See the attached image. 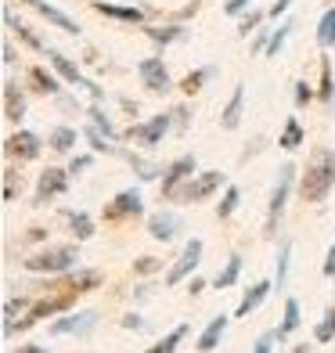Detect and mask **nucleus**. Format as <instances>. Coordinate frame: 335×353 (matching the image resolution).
<instances>
[{
	"label": "nucleus",
	"mask_w": 335,
	"mask_h": 353,
	"mask_svg": "<svg viewBox=\"0 0 335 353\" xmlns=\"http://www.w3.org/2000/svg\"><path fill=\"white\" fill-rule=\"evenodd\" d=\"M170 112H173V130L184 134L187 126H191V105H173Z\"/></svg>",
	"instance_id": "nucleus-48"
},
{
	"label": "nucleus",
	"mask_w": 335,
	"mask_h": 353,
	"mask_svg": "<svg viewBox=\"0 0 335 353\" xmlns=\"http://www.w3.org/2000/svg\"><path fill=\"white\" fill-rule=\"evenodd\" d=\"M296 163H285L274 176V188H270V199H267V223H263V238H270L274 242L278 238V223L285 216V205H289L292 199V188H296Z\"/></svg>",
	"instance_id": "nucleus-2"
},
{
	"label": "nucleus",
	"mask_w": 335,
	"mask_h": 353,
	"mask_svg": "<svg viewBox=\"0 0 335 353\" xmlns=\"http://www.w3.org/2000/svg\"><path fill=\"white\" fill-rule=\"evenodd\" d=\"M19 191H22V173L14 166H8L4 170V202H14V199H19Z\"/></svg>",
	"instance_id": "nucleus-44"
},
{
	"label": "nucleus",
	"mask_w": 335,
	"mask_h": 353,
	"mask_svg": "<svg viewBox=\"0 0 335 353\" xmlns=\"http://www.w3.org/2000/svg\"><path fill=\"white\" fill-rule=\"evenodd\" d=\"M43 238H47V228H29L26 242H43Z\"/></svg>",
	"instance_id": "nucleus-60"
},
{
	"label": "nucleus",
	"mask_w": 335,
	"mask_h": 353,
	"mask_svg": "<svg viewBox=\"0 0 335 353\" xmlns=\"http://www.w3.org/2000/svg\"><path fill=\"white\" fill-rule=\"evenodd\" d=\"M11 353H51V350H47V346H40V343H26V346L11 350Z\"/></svg>",
	"instance_id": "nucleus-58"
},
{
	"label": "nucleus",
	"mask_w": 335,
	"mask_h": 353,
	"mask_svg": "<svg viewBox=\"0 0 335 353\" xmlns=\"http://www.w3.org/2000/svg\"><path fill=\"white\" fill-rule=\"evenodd\" d=\"M299 144H307V130H303L299 116H289L285 126H281V134H278V148L281 152H296Z\"/></svg>",
	"instance_id": "nucleus-30"
},
{
	"label": "nucleus",
	"mask_w": 335,
	"mask_h": 353,
	"mask_svg": "<svg viewBox=\"0 0 335 353\" xmlns=\"http://www.w3.org/2000/svg\"><path fill=\"white\" fill-rule=\"evenodd\" d=\"M199 173V163L195 155H177L173 163H166V173H163V184H159V191H163V199H177V191L191 181V176Z\"/></svg>",
	"instance_id": "nucleus-9"
},
{
	"label": "nucleus",
	"mask_w": 335,
	"mask_h": 353,
	"mask_svg": "<svg viewBox=\"0 0 335 353\" xmlns=\"http://www.w3.org/2000/svg\"><path fill=\"white\" fill-rule=\"evenodd\" d=\"M76 296H79V292H72V288H58L54 296H43V299H37V303H33V310H29L26 317H19V321H14L11 335H14V332H29L33 325H40L43 317H54V314H69V310L76 307Z\"/></svg>",
	"instance_id": "nucleus-4"
},
{
	"label": "nucleus",
	"mask_w": 335,
	"mask_h": 353,
	"mask_svg": "<svg viewBox=\"0 0 335 353\" xmlns=\"http://www.w3.org/2000/svg\"><path fill=\"white\" fill-rule=\"evenodd\" d=\"M335 339V328H332V321L325 317V321H317L314 325V343H332Z\"/></svg>",
	"instance_id": "nucleus-49"
},
{
	"label": "nucleus",
	"mask_w": 335,
	"mask_h": 353,
	"mask_svg": "<svg viewBox=\"0 0 335 353\" xmlns=\"http://www.w3.org/2000/svg\"><path fill=\"white\" fill-rule=\"evenodd\" d=\"M289 8H292V0H274V4L267 8V19H281V14L289 11Z\"/></svg>",
	"instance_id": "nucleus-54"
},
{
	"label": "nucleus",
	"mask_w": 335,
	"mask_h": 353,
	"mask_svg": "<svg viewBox=\"0 0 335 353\" xmlns=\"http://www.w3.org/2000/svg\"><path fill=\"white\" fill-rule=\"evenodd\" d=\"M238 278H242V252H231L227 263H223V270L213 278V288H220V292H223V288H231Z\"/></svg>",
	"instance_id": "nucleus-36"
},
{
	"label": "nucleus",
	"mask_w": 335,
	"mask_h": 353,
	"mask_svg": "<svg viewBox=\"0 0 335 353\" xmlns=\"http://www.w3.org/2000/svg\"><path fill=\"white\" fill-rule=\"evenodd\" d=\"M26 79L33 83L37 94H43V98H47V94H51V98H58V94H61V83H65V79H61L54 69H43V65H33V69L26 72Z\"/></svg>",
	"instance_id": "nucleus-24"
},
{
	"label": "nucleus",
	"mask_w": 335,
	"mask_h": 353,
	"mask_svg": "<svg viewBox=\"0 0 335 353\" xmlns=\"http://www.w3.org/2000/svg\"><path fill=\"white\" fill-rule=\"evenodd\" d=\"M4 26L11 29V33L14 37H19L26 47H29V51H37V54H47V51H51V47H47V40H40L37 33H33V29H29L26 22H19V19H14V11H11V4L4 8Z\"/></svg>",
	"instance_id": "nucleus-23"
},
{
	"label": "nucleus",
	"mask_w": 335,
	"mask_h": 353,
	"mask_svg": "<svg viewBox=\"0 0 335 353\" xmlns=\"http://www.w3.org/2000/svg\"><path fill=\"white\" fill-rule=\"evenodd\" d=\"M69 231H72L76 242H90L94 231H98V223H94V216H90V213L76 210V213H69Z\"/></svg>",
	"instance_id": "nucleus-34"
},
{
	"label": "nucleus",
	"mask_w": 335,
	"mask_h": 353,
	"mask_svg": "<svg viewBox=\"0 0 335 353\" xmlns=\"http://www.w3.org/2000/svg\"><path fill=\"white\" fill-rule=\"evenodd\" d=\"M29 112V101H26V90L19 79H4V119L19 126Z\"/></svg>",
	"instance_id": "nucleus-19"
},
{
	"label": "nucleus",
	"mask_w": 335,
	"mask_h": 353,
	"mask_svg": "<svg viewBox=\"0 0 335 353\" xmlns=\"http://www.w3.org/2000/svg\"><path fill=\"white\" fill-rule=\"evenodd\" d=\"M317 47H335V8H325V14L317 19Z\"/></svg>",
	"instance_id": "nucleus-38"
},
{
	"label": "nucleus",
	"mask_w": 335,
	"mask_h": 353,
	"mask_svg": "<svg viewBox=\"0 0 335 353\" xmlns=\"http://www.w3.org/2000/svg\"><path fill=\"white\" fill-rule=\"evenodd\" d=\"M47 61H51V69H54L61 79H65L69 87H76V90H87L94 101H101V105H105V87H98L94 79H87V76H83V69H79L69 54H61V51H54V47H51V51H47Z\"/></svg>",
	"instance_id": "nucleus-7"
},
{
	"label": "nucleus",
	"mask_w": 335,
	"mask_h": 353,
	"mask_svg": "<svg viewBox=\"0 0 335 353\" xmlns=\"http://www.w3.org/2000/svg\"><path fill=\"white\" fill-rule=\"evenodd\" d=\"M119 325H123L126 332H148V321L141 317V314H126V317H119Z\"/></svg>",
	"instance_id": "nucleus-51"
},
{
	"label": "nucleus",
	"mask_w": 335,
	"mask_h": 353,
	"mask_svg": "<svg viewBox=\"0 0 335 353\" xmlns=\"http://www.w3.org/2000/svg\"><path fill=\"white\" fill-rule=\"evenodd\" d=\"M249 8H252V0H223V14H231V19H242Z\"/></svg>",
	"instance_id": "nucleus-50"
},
{
	"label": "nucleus",
	"mask_w": 335,
	"mask_h": 353,
	"mask_svg": "<svg viewBox=\"0 0 335 353\" xmlns=\"http://www.w3.org/2000/svg\"><path fill=\"white\" fill-rule=\"evenodd\" d=\"M270 33H274V29H260V33H252V54H267Z\"/></svg>",
	"instance_id": "nucleus-52"
},
{
	"label": "nucleus",
	"mask_w": 335,
	"mask_h": 353,
	"mask_svg": "<svg viewBox=\"0 0 335 353\" xmlns=\"http://www.w3.org/2000/svg\"><path fill=\"white\" fill-rule=\"evenodd\" d=\"M83 141L90 144V152L94 155H112V159H126V148H119V144L116 141H112V137H105L101 130H98V126H83Z\"/></svg>",
	"instance_id": "nucleus-25"
},
{
	"label": "nucleus",
	"mask_w": 335,
	"mask_h": 353,
	"mask_svg": "<svg viewBox=\"0 0 335 353\" xmlns=\"http://www.w3.org/2000/svg\"><path fill=\"white\" fill-rule=\"evenodd\" d=\"M263 144H267V137H252V148L242 152V163H249L252 155H260V152H263Z\"/></svg>",
	"instance_id": "nucleus-57"
},
{
	"label": "nucleus",
	"mask_w": 335,
	"mask_h": 353,
	"mask_svg": "<svg viewBox=\"0 0 335 353\" xmlns=\"http://www.w3.org/2000/svg\"><path fill=\"white\" fill-rule=\"evenodd\" d=\"M87 123H90V126H98V130H101L105 137H112V141H123V130H119L116 123H112L108 108H105L101 101H94V105L87 108Z\"/></svg>",
	"instance_id": "nucleus-31"
},
{
	"label": "nucleus",
	"mask_w": 335,
	"mask_h": 353,
	"mask_svg": "<svg viewBox=\"0 0 335 353\" xmlns=\"http://www.w3.org/2000/svg\"><path fill=\"white\" fill-rule=\"evenodd\" d=\"M19 4H26V8H33L43 22H51L54 29H61V33H69V37H79L83 33V26H79L72 14H65L61 8H54V4H47V0H19Z\"/></svg>",
	"instance_id": "nucleus-16"
},
{
	"label": "nucleus",
	"mask_w": 335,
	"mask_h": 353,
	"mask_svg": "<svg viewBox=\"0 0 335 353\" xmlns=\"http://www.w3.org/2000/svg\"><path fill=\"white\" fill-rule=\"evenodd\" d=\"M325 317H328V321H332V328H335V307H332V310H328V314H325Z\"/></svg>",
	"instance_id": "nucleus-63"
},
{
	"label": "nucleus",
	"mask_w": 335,
	"mask_h": 353,
	"mask_svg": "<svg viewBox=\"0 0 335 353\" xmlns=\"http://www.w3.org/2000/svg\"><path fill=\"white\" fill-rule=\"evenodd\" d=\"M69 181L72 173L69 170H58V166H47L40 176H37V191H33V205H51L54 199H61L69 191Z\"/></svg>",
	"instance_id": "nucleus-10"
},
{
	"label": "nucleus",
	"mask_w": 335,
	"mask_h": 353,
	"mask_svg": "<svg viewBox=\"0 0 335 353\" xmlns=\"http://www.w3.org/2000/svg\"><path fill=\"white\" fill-rule=\"evenodd\" d=\"M231 317H234V314H216V317L210 321V325L202 328V335H199L195 350H199V353H213V350L220 346V339H223V335H227V325H231Z\"/></svg>",
	"instance_id": "nucleus-22"
},
{
	"label": "nucleus",
	"mask_w": 335,
	"mask_h": 353,
	"mask_svg": "<svg viewBox=\"0 0 335 353\" xmlns=\"http://www.w3.org/2000/svg\"><path fill=\"white\" fill-rule=\"evenodd\" d=\"M202 252H205L202 238H191V242H184L181 256H177V260H173V267L166 270V285L173 288V285H181V281H187V278H195V270H199V263H202Z\"/></svg>",
	"instance_id": "nucleus-11"
},
{
	"label": "nucleus",
	"mask_w": 335,
	"mask_h": 353,
	"mask_svg": "<svg viewBox=\"0 0 335 353\" xmlns=\"http://www.w3.org/2000/svg\"><path fill=\"white\" fill-rule=\"evenodd\" d=\"M289 267H292V238L278 242V260H274V288L289 285Z\"/></svg>",
	"instance_id": "nucleus-32"
},
{
	"label": "nucleus",
	"mask_w": 335,
	"mask_h": 353,
	"mask_svg": "<svg viewBox=\"0 0 335 353\" xmlns=\"http://www.w3.org/2000/svg\"><path fill=\"white\" fill-rule=\"evenodd\" d=\"M310 101H317V90L307 83V79H296V83H292V105L296 108H307Z\"/></svg>",
	"instance_id": "nucleus-43"
},
{
	"label": "nucleus",
	"mask_w": 335,
	"mask_h": 353,
	"mask_svg": "<svg viewBox=\"0 0 335 353\" xmlns=\"http://www.w3.org/2000/svg\"><path fill=\"white\" fill-rule=\"evenodd\" d=\"M238 205H242V188L227 184V188H223V195H220V202H216V220H231L238 213Z\"/></svg>",
	"instance_id": "nucleus-35"
},
{
	"label": "nucleus",
	"mask_w": 335,
	"mask_h": 353,
	"mask_svg": "<svg viewBox=\"0 0 335 353\" xmlns=\"http://www.w3.org/2000/svg\"><path fill=\"white\" fill-rule=\"evenodd\" d=\"M119 105H123L126 116H137V101H130V98H119Z\"/></svg>",
	"instance_id": "nucleus-61"
},
{
	"label": "nucleus",
	"mask_w": 335,
	"mask_h": 353,
	"mask_svg": "<svg viewBox=\"0 0 335 353\" xmlns=\"http://www.w3.org/2000/svg\"><path fill=\"white\" fill-rule=\"evenodd\" d=\"M267 22V11L260 8H249L242 19H238V37H252V33H260V26Z\"/></svg>",
	"instance_id": "nucleus-42"
},
{
	"label": "nucleus",
	"mask_w": 335,
	"mask_h": 353,
	"mask_svg": "<svg viewBox=\"0 0 335 353\" xmlns=\"http://www.w3.org/2000/svg\"><path fill=\"white\" fill-rule=\"evenodd\" d=\"M173 130V112H159V116H148V119H141V123H130V130L123 134V141H134L137 148H145V152H155L159 144L166 141V134Z\"/></svg>",
	"instance_id": "nucleus-5"
},
{
	"label": "nucleus",
	"mask_w": 335,
	"mask_h": 353,
	"mask_svg": "<svg viewBox=\"0 0 335 353\" xmlns=\"http://www.w3.org/2000/svg\"><path fill=\"white\" fill-rule=\"evenodd\" d=\"M126 163H130V170L137 173L141 184H152V181H159V173H166V166H159L155 159L141 155V152H126Z\"/></svg>",
	"instance_id": "nucleus-29"
},
{
	"label": "nucleus",
	"mask_w": 335,
	"mask_h": 353,
	"mask_svg": "<svg viewBox=\"0 0 335 353\" xmlns=\"http://www.w3.org/2000/svg\"><path fill=\"white\" fill-rule=\"evenodd\" d=\"M0 54H4V58H0L4 65H14V61H19V51H14V43H11V40H4V47H0Z\"/></svg>",
	"instance_id": "nucleus-56"
},
{
	"label": "nucleus",
	"mask_w": 335,
	"mask_h": 353,
	"mask_svg": "<svg viewBox=\"0 0 335 353\" xmlns=\"http://www.w3.org/2000/svg\"><path fill=\"white\" fill-rule=\"evenodd\" d=\"M213 76H216V65H199V69H191V72L181 79L177 90L184 94V98H195V94L205 90V83H213Z\"/></svg>",
	"instance_id": "nucleus-28"
},
{
	"label": "nucleus",
	"mask_w": 335,
	"mask_h": 353,
	"mask_svg": "<svg viewBox=\"0 0 335 353\" xmlns=\"http://www.w3.org/2000/svg\"><path fill=\"white\" fill-rule=\"evenodd\" d=\"M332 188H335V152L314 148L307 159V170L299 173V195H303V202L321 205V202H328Z\"/></svg>",
	"instance_id": "nucleus-1"
},
{
	"label": "nucleus",
	"mask_w": 335,
	"mask_h": 353,
	"mask_svg": "<svg viewBox=\"0 0 335 353\" xmlns=\"http://www.w3.org/2000/svg\"><path fill=\"white\" fill-rule=\"evenodd\" d=\"M76 260H79V252L72 245H47V249L33 252L29 260H22V267L29 270V274L54 278V274H69V270L76 267Z\"/></svg>",
	"instance_id": "nucleus-3"
},
{
	"label": "nucleus",
	"mask_w": 335,
	"mask_h": 353,
	"mask_svg": "<svg viewBox=\"0 0 335 353\" xmlns=\"http://www.w3.org/2000/svg\"><path fill=\"white\" fill-rule=\"evenodd\" d=\"M181 228H184V220L173 213V210H159V213H152L148 216V234L155 238V242H173V238L181 234Z\"/></svg>",
	"instance_id": "nucleus-17"
},
{
	"label": "nucleus",
	"mask_w": 335,
	"mask_h": 353,
	"mask_svg": "<svg viewBox=\"0 0 335 353\" xmlns=\"http://www.w3.org/2000/svg\"><path fill=\"white\" fill-rule=\"evenodd\" d=\"M227 188V173H220V170H202L195 173L191 181L177 191V199L173 202H181V205H195V202H205V199H213L216 191Z\"/></svg>",
	"instance_id": "nucleus-6"
},
{
	"label": "nucleus",
	"mask_w": 335,
	"mask_h": 353,
	"mask_svg": "<svg viewBox=\"0 0 335 353\" xmlns=\"http://www.w3.org/2000/svg\"><path fill=\"white\" fill-rule=\"evenodd\" d=\"M278 343H285V339H281V332H278V328H270V332H263L260 339L252 343V353H274Z\"/></svg>",
	"instance_id": "nucleus-45"
},
{
	"label": "nucleus",
	"mask_w": 335,
	"mask_h": 353,
	"mask_svg": "<svg viewBox=\"0 0 335 353\" xmlns=\"http://www.w3.org/2000/svg\"><path fill=\"white\" fill-rule=\"evenodd\" d=\"M141 213H145V199H141V191L137 188H126V191H119V195L105 205L101 216L108 223H119V220H130V216H141Z\"/></svg>",
	"instance_id": "nucleus-15"
},
{
	"label": "nucleus",
	"mask_w": 335,
	"mask_h": 353,
	"mask_svg": "<svg viewBox=\"0 0 335 353\" xmlns=\"http://www.w3.org/2000/svg\"><path fill=\"white\" fill-rule=\"evenodd\" d=\"M303 325V314H299V299H285V310H281V325H278V332H281V339H289V335L296 332Z\"/></svg>",
	"instance_id": "nucleus-37"
},
{
	"label": "nucleus",
	"mask_w": 335,
	"mask_h": 353,
	"mask_svg": "<svg viewBox=\"0 0 335 353\" xmlns=\"http://www.w3.org/2000/svg\"><path fill=\"white\" fill-rule=\"evenodd\" d=\"M29 310H33V299H29V296H11V299H4V335H11L14 321L26 317Z\"/></svg>",
	"instance_id": "nucleus-33"
},
{
	"label": "nucleus",
	"mask_w": 335,
	"mask_h": 353,
	"mask_svg": "<svg viewBox=\"0 0 335 353\" xmlns=\"http://www.w3.org/2000/svg\"><path fill=\"white\" fill-rule=\"evenodd\" d=\"M141 33H145L155 47H163V51H166L170 43H181V40L187 37V26H184V22H166V26H152V22H145V26H141Z\"/></svg>",
	"instance_id": "nucleus-21"
},
{
	"label": "nucleus",
	"mask_w": 335,
	"mask_h": 353,
	"mask_svg": "<svg viewBox=\"0 0 335 353\" xmlns=\"http://www.w3.org/2000/svg\"><path fill=\"white\" fill-rule=\"evenodd\" d=\"M184 335H187V325H177V328H170L163 339H159L155 346H148L145 353H177L181 343H184Z\"/></svg>",
	"instance_id": "nucleus-39"
},
{
	"label": "nucleus",
	"mask_w": 335,
	"mask_h": 353,
	"mask_svg": "<svg viewBox=\"0 0 335 353\" xmlns=\"http://www.w3.org/2000/svg\"><path fill=\"white\" fill-rule=\"evenodd\" d=\"M321 270H325V278H335V242H332V245H328V252H325Z\"/></svg>",
	"instance_id": "nucleus-55"
},
{
	"label": "nucleus",
	"mask_w": 335,
	"mask_h": 353,
	"mask_svg": "<svg viewBox=\"0 0 335 353\" xmlns=\"http://www.w3.org/2000/svg\"><path fill=\"white\" fill-rule=\"evenodd\" d=\"M328 8H335V0H328Z\"/></svg>",
	"instance_id": "nucleus-64"
},
{
	"label": "nucleus",
	"mask_w": 335,
	"mask_h": 353,
	"mask_svg": "<svg viewBox=\"0 0 335 353\" xmlns=\"http://www.w3.org/2000/svg\"><path fill=\"white\" fill-rule=\"evenodd\" d=\"M292 353H314V346H310V343H296Z\"/></svg>",
	"instance_id": "nucleus-62"
},
{
	"label": "nucleus",
	"mask_w": 335,
	"mask_h": 353,
	"mask_svg": "<svg viewBox=\"0 0 335 353\" xmlns=\"http://www.w3.org/2000/svg\"><path fill=\"white\" fill-rule=\"evenodd\" d=\"M43 152V137L37 130H14L8 141H4V155L8 159H19V163H33Z\"/></svg>",
	"instance_id": "nucleus-13"
},
{
	"label": "nucleus",
	"mask_w": 335,
	"mask_h": 353,
	"mask_svg": "<svg viewBox=\"0 0 335 353\" xmlns=\"http://www.w3.org/2000/svg\"><path fill=\"white\" fill-rule=\"evenodd\" d=\"M199 8H202V0H191V4H184L177 14H173V22H187V19H191V14H195Z\"/></svg>",
	"instance_id": "nucleus-53"
},
{
	"label": "nucleus",
	"mask_w": 335,
	"mask_h": 353,
	"mask_svg": "<svg viewBox=\"0 0 335 353\" xmlns=\"http://www.w3.org/2000/svg\"><path fill=\"white\" fill-rule=\"evenodd\" d=\"M187 292H191V296L205 292V281H202V278H187Z\"/></svg>",
	"instance_id": "nucleus-59"
},
{
	"label": "nucleus",
	"mask_w": 335,
	"mask_h": 353,
	"mask_svg": "<svg viewBox=\"0 0 335 353\" xmlns=\"http://www.w3.org/2000/svg\"><path fill=\"white\" fill-rule=\"evenodd\" d=\"M79 137H83V130H76V126H54V130L47 134V148H51L54 155H72Z\"/></svg>",
	"instance_id": "nucleus-27"
},
{
	"label": "nucleus",
	"mask_w": 335,
	"mask_h": 353,
	"mask_svg": "<svg viewBox=\"0 0 335 353\" xmlns=\"http://www.w3.org/2000/svg\"><path fill=\"white\" fill-rule=\"evenodd\" d=\"M98 321H101L98 310H69L65 317H58L47 332H51L54 339H61V335H90L94 328H98Z\"/></svg>",
	"instance_id": "nucleus-12"
},
{
	"label": "nucleus",
	"mask_w": 335,
	"mask_h": 353,
	"mask_svg": "<svg viewBox=\"0 0 335 353\" xmlns=\"http://www.w3.org/2000/svg\"><path fill=\"white\" fill-rule=\"evenodd\" d=\"M292 29H296V22L289 19V22H281L274 33H270V43H267V58H278L281 51H285V43H289V37H292Z\"/></svg>",
	"instance_id": "nucleus-41"
},
{
	"label": "nucleus",
	"mask_w": 335,
	"mask_h": 353,
	"mask_svg": "<svg viewBox=\"0 0 335 353\" xmlns=\"http://www.w3.org/2000/svg\"><path fill=\"white\" fill-rule=\"evenodd\" d=\"M101 285H105V274L98 267H76V270L65 274V281L54 285V288H72V292L87 296V292H94V288H101Z\"/></svg>",
	"instance_id": "nucleus-18"
},
{
	"label": "nucleus",
	"mask_w": 335,
	"mask_h": 353,
	"mask_svg": "<svg viewBox=\"0 0 335 353\" xmlns=\"http://www.w3.org/2000/svg\"><path fill=\"white\" fill-rule=\"evenodd\" d=\"M90 166H94V152H79V155L69 159V173H72V176H83Z\"/></svg>",
	"instance_id": "nucleus-47"
},
{
	"label": "nucleus",
	"mask_w": 335,
	"mask_h": 353,
	"mask_svg": "<svg viewBox=\"0 0 335 353\" xmlns=\"http://www.w3.org/2000/svg\"><path fill=\"white\" fill-rule=\"evenodd\" d=\"M317 101H325V105L335 101V72H332V58H321V83H317Z\"/></svg>",
	"instance_id": "nucleus-40"
},
{
	"label": "nucleus",
	"mask_w": 335,
	"mask_h": 353,
	"mask_svg": "<svg viewBox=\"0 0 335 353\" xmlns=\"http://www.w3.org/2000/svg\"><path fill=\"white\" fill-rule=\"evenodd\" d=\"M159 270H163V260H155V256H137L134 260V274H141V278L159 274Z\"/></svg>",
	"instance_id": "nucleus-46"
},
{
	"label": "nucleus",
	"mask_w": 335,
	"mask_h": 353,
	"mask_svg": "<svg viewBox=\"0 0 335 353\" xmlns=\"http://www.w3.org/2000/svg\"><path fill=\"white\" fill-rule=\"evenodd\" d=\"M137 76H141V87H145L148 94H170L173 87V76H170V69H166V61H163V54H155V58H141L137 61Z\"/></svg>",
	"instance_id": "nucleus-8"
},
{
	"label": "nucleus",
	"mask_w": 335,
	"mask_h": 353,
	"mask_svg": "<svg viewBox=\"0 0 335 353\" xmlns=\"http://www.w3.org/2000/svg\"><path fill=\"white\" fill-rule=\"evenodd\" d=\"M274 292V281H256L252 288H245V296H242V303H238V310H234V317H249L252 310H260L263 303H267V296Z\"/></svg>",
	"instance_id": "nucleus-26"
},
{
	"label": "nucleus",
	"mask_w": 335,
	"mask_h": 353,
	"mask_svg": "<svg viewBox=\"0 0 335 353\" xmlns=\"http://www.w3.org/2000/svg\"><path fill=\"white\" fill-rule=\"evenodd\" d=\"M242 119H245V83H238V87L231 90L227 105L220 108V130H238V126H242Z\"/></svg>",
	"instance_id": "nucleus-20"
},
{
	"label": "nucleus",
	"mask_w": 335,
	"mask_h": 353,
	"mask_svg": "<svg viewBox=\"0 0 335 353\" xmlns=\"http://www.w3.org/2000/svg\"><path fill=\"white\" fill-rule=\"evenodd\" d=\"M90 11L105 14L112 22H123V26H145L148 22V8H137V4H112V0H90Z\"/></svg>",
	"instance_id": "nucleus-14"
}]
</instances>
